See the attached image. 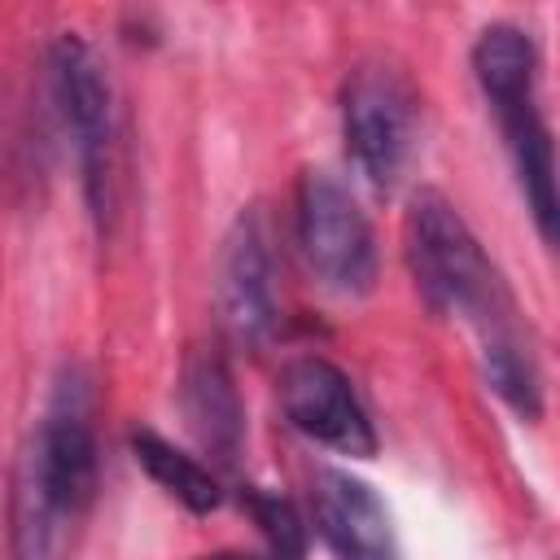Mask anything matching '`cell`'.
I'll list each match as a JSON object with an SVG mask.
<instances>
[{
  "instance_id": "obj_1",
  "label": "cell",
  "mask_w": 560,
  "mask_h": 560,
  "mask_svg": "<svg viewBox=\"0 0 560 560\" xmlns=\"http://www.w3.org/2000/svg\"><path fill=\"white\" fill-rule=\"evenodd\" d=\"M96 494V424L92 381L79 363H66L52 381L39 429L22 459L18 490V560H35L61 521H74Z\"/></svg>"
},
{
  "instance_id": "obj_2",
  "label": "cell",
  "mask_w": 560,
  "mask_h": 560,
  "mask_svg": "<svg viewBox=\"0 0 560 560\" xmlns=\"http://www.w3.org/2000/svg\"><path fill=\"white\" fill-rule=\"evenodd\" d=\"M407 267L433 311L468 315L481 337L516 328L512 293L464 223V214L433 188H420L407 206Z\"/></svg>"
},
{
  "instance_id": "obj_3",
  "label": "cell",
  "mask_w": 560,
  "mask_h": 560,
  "mask_svg": "<svg viewBox=\"0 0 560 560\" xmlns=\"http://www.w3.org/2000/svg\"><path fill=\"white\" fill-rule=\"evenodd\" d=\"M48 88H52V105L74 140L88 210H92L96 228L105 232V223L114 214V144H118L114 92H109V79L101 70L96 52L79 35H57L48 44Z\"/></svg>"
},
{
  "instance_id": "obj_4",
  "label": "cell",
  "mask_w": 560,
  "mask_h": 560,
  "mask_svg": "<svg viewBox=\"0 0 560 560\" xmlns=\"http://www.w3.org/2000/svg\"><path fill=\"white\" fill-rule=\"evenodd\" d=\"M293 228H298V249L311 267V276L341 293V298H363L376 284V236L359 201L341 179L328 171H306L298 179V201H293Z\"/></svg>"
},
{
  "instance_id": "obj_5",
  "label": "cell",
  "mask_w": 560,
  "mask_h": 560,
  "mask_svg": "<svg viewBox=\"0 0 560 560\" xmlns=\"http://www.w3.org/2000/svg\"><path fill=\"white\" fill-rule=\"evenodd\" d=\"M416 136V92L407 74L381 57H363L341 83V140L354 171L372 188H389L402 175Z\"/></svg>"
},
{
  "instance_id": "obj_6",
  "label": "cell",
  "mask_w": 560,
  "mask_h": 560,
  "mask_svg": "<svg viewBox=\"0 0 560 560\" xmlns=\"http://www.w3.org/2000/svg\"><path fill=\"white\" fill-rule=\"evenodd\" d=\"M276 398L284 420L311 438L315 446H328L337 455L372 459L376 455V429L368 420V407L354 394V381L324 354H298L276 376Z\"/></svg>"
},
{
  "instance_id": "obj_7",
  "label": "cell",
  "mask_w": 560,
  "mask_h": 560,
  "mask_svg": "<svg viewBox=\"0 0 560 560\" xmlns=\"http://www.w3.org/2000/svg\"><path fill=\"white\" fill-rule=\"evenodd\" d=\"M219 315L232 341L262 346L276 332V267L258 206L241 210L219 249Z\"/></svg>"
},
{
  "instance_id": "obj_8",
  "label": "cell",
  "mask_w": 560,
  "mask_h": 560,
  "mask_svg": "<svg viewBox=\"0 0 560 560\" xmlns=\"http://www.w3.org/2000/svg\"><path fill=\"white\" fill-rule=\"evenodd\" d=\"M311 512L337 560H402L389 508L368 481L341 468H311Z\"/></svg>"
},
{
  "instance_id": "obj_9",
  "label": "cell",
  "mask_w": 560,
  "mask_h": 560,
  "mask_svg": "<svg viewBox=\"0 0 560 560\" xmlns=\"http://www.w3.org/2000/svg\"><path fill=\"white\" fill-rule=\"evenodd\" d=\"M494 118L503 127V144L512 153L525 206H529L534 223L542 228V236L556 241L560 236V171H556V144L538 114V101L521 96V101L494 105Z\"/></svg>"
},
{
  "instance_id": "obj_10",
  "label": "cell",
  "mask_w": 560,
  "mask_h": 560,
  "mask_svg": "<svg viewBox=\"0 0 560 560\" xmlns=\"http://www.w3.org/2000/svg\"><path fill=\"white\" fill-rule=\"evenodd\" d=\"M179 407H184V420H188L192 438L219 464H232L236 451H241V438H245V411H241V394L232 385V372H228L223 354L192 350L184 359Z\"/></svg>"
},
{
  "instance_id": "obj_11",
  "label": "cell",
  "mask_w": 560,
  "mask_h": 560,
  "mask_svg": "<svg viewBox=\"0 0 560 560\" xmlns=\"http://www.w3.org/2000/svg\"><path fill=\"white\" fill-rule=\"evenodd\" d=\"M534 70H538V52L521 26L494 22L472 39V74L490 105L534 96Z\"/></svg>"
},
{
  "instance_id": "obj_12",
  "label": "cell",
  "mask_w": 560,
  "mask_h": 560,
  "mask_svg": "<svg viewBox=\"0 0 560 560\" xmlns=\"http://www.w3.org/2000/svg\"><path fill=\"white\" fill-rule=\"evenodd\" d=\"M131 455H136V464H140L171 499H179L188 512H214V508L223 503L219 477H214L201 459H192V455H184L175 442H166L162 433H153V429H131Z\"/></svg>"
},
{
  "instance_id": "obj_13",
  "label": "cell",
  "mask_w": 560,
  "mask_h": 560,
  "mask_svg": "<svg viewBox=\"0 0 560 560\" xmlns=\"http://www.w3.org/2000/svg\"><path fill=\"white\" fill-rule=\"evenodd\" d=\"M481 376L521 420H538L542 385H538V368H534V359H529V350H525L516 328L481 337Z\"/></svg>"
},
{
  "instance_id": "obj_14",
  "label": "cell",
  "mask_w": 560,
  "mask_h": 560,
  "mask_svg": "<svg viewBox=\"0 0 560 560\" xmlns=\"http://www.w3.org/2000/svg\"><path fill=\"white\" fill-rule=\"evenodd\" d=\"M241 508L254 516V525L267 542V560H306V525L284 494L262 490V486H245Z\"/></svg>"
},
{
  "instance_id": "obj_15",
  "label": "cell",
  "mask_w": 560,
  "mask_h": 560,
  "mask_svg": "<svg viewBox=\"0 0 560 560\" xmlns=\"http://www.w3.org/2000/svg\"><path fill=\"white\" fill-rule=\"evenodd\" d=\"M201 560H258L249 551H214V556H201Z\"/></svg>"
},
{
  "instance_id": "obj_16",
  "label": "cell",
  "mask_w": 560,
  "mask_h": 560,
  "mask_svg": "<svg viewBox=\"0 0 560 560\" xmlns=\"http://www.w3.org/2000/svg\"><path fill=\"white\" fill-rule=\"evenodd\" d=\"M556 241H560V236H556Z\"/></svg>"
}]
</instances>
